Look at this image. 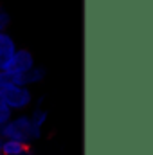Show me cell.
Masks as SVG:
<instances>
[{
    "mask_svg": "<svg viewBox=\"0 0 153 155\" xmlns=\"http://www.w3.org/2000/svg\"><path fill=\"white\" fill-rule=\"evenodd\" d=\"M13 114H15V112H13V110H11V108L2 101V97H0V126H2V124H5V123L13 117Z\"/></svg>",
    "mask_w": 153,
    "mask_h": 155,
    "instance_id": "9c48e42d",
    "label": "cell"
},
{
    "mask_svg": "<svg viewBox=\"0 0 153 155\" xmlns=\"http://www.w3.org/2000/svg\"><path fill=\"white\" fill-rule=\"evenodd\" d=\"M0 97L13 112H24L33 105V92L27 85H13L4 88L0 90Z\"/></svg>",
    "mask_w": 153,
    "mask_h": 155,
    "instance_id": "7a4b0ae2",
    "label": "cell"
},
{
    "mask_svg": "<svg viewBox=\"0 0 153 155\" xmlns=\"http://www.w3.org/2000/svg\"><path fill=\"white\" fill-rule=\"evenodd\" d=\"M29 144L16 139H2V155H20Z\"/></svg>",
    "mask_w": 153,
    "mask_h": 155,
    "instance_id": "8992f818",
    "label": "cell"
},
{
    "mask_svg": "<svg viewBox=\"0 0 153 155\" xmlns=\"http://www.w3.org/2000/svg\"><path fill=\"white\" fill-rule=\"evenodd\" d=\"M43 99H45V97H43V96H40V97H38V101H36V107H41V103H43Z\"/></svg>",
    "mask_w": 153,
    "mask_h": 155,
    "instance_id": "7c38bea8",
    "label": "cell"
},
{
    "mask_svg": "<svg viewBox=\"0 0 153 155\" xmlns=\"http://www.w3.org/2000/svg\"><path fill=\"white\" fill-rule=\"evenodd\" d=\"M43 132L41 128L33 124L31 117L27 114H13V117L0 126V137L2 139H16V141H22L29 146H33L34 143H38L41 139Z\"/></svg>",
    "mask_w": 153,
    "mask_h": 155,
    "instance_id": "6da1fadb",
    "label": "cell"
},
{
    "mask_svg": "<svg viewBox=\"0 0 153 155\" xmlns=\"http://www.w3.org/2000/svg\"><path fill=\"white\" fill-rule=\"evenodd\" d=\"M45 69L41 67V65H34V67H31L27 72H24L22 74V81H24V85H27V87H31V85H38L41 83L43 79H45Z\"/></svg>",
    "mask_w": 153,
    "mask_h": 155,
    "instance_id": "5b68a950",
    "label": "cell"
},
{
    "mask_svg": "<svg viewBox=\"0 0 153 155\" xmlns=\"http://www.w3.org/2000/svg\"><path fill=\"white\" fill-rule=\"evenodd\" d=\"M0 9H2V2H0Z\"/></svg>",
    "mask_w": 153,
    "mask_h": 155,
    "instance_id": "5bb4252c",
    "label": "cell"
},
{
    "mask_svg": "<svg viewBox=\"0 0 153 155\" xmlns=\"http://www.w3.org/2000/svg\"><path fill=\"white\" fill-rule=\"evenodd\" d=\"M15 51H16V41H15V38L7 31L5 33H0V71H4V69L9 67Z\"/></svg>",
    "mask_w": 153,
    "mask_h": 155,
    "instance_id": "277c9868",
    "label": "cell"
},
{
    "mask_svg": "<svg viewBox=\"0 0 153 155\" xmlns=\"http://www.w3.org/2000/svg\"><path fill=\"white\" fill-rule=\"evenodd\" d=\"M31 117V121H33V124H36L40 128H43V124L47 123V119H49V112L43 108V107H36V108H33V112L29 114Z\"/></svg>",
    "mask_w": 153,
    "mask_h": 155,
    "instance_id": "ba28073f",
    "label": "cell"
},
{
    "mask_svg": "<svg viewBox=\"0 0 153 155\" xmlns=\"http://www.w3.org/2000/svg\"><path fill=\"white\" fill-rule=\"evenodd\" d=\"M20 155H34V153H33V148H31V146H27V148H25Z\"/></svg>",
    "mask_w": 153,
    "mask_h": 155,
    "instance_id": "8fae6325",
    "label": "cell"
},
{
    "mask_svg": "<svg viewBox=\"0 0 153 155\" xmlns=\"http://www.w3.org/2000/svg\"><path fill=\"white\" fill-rule=\"evenodd\" d=\"M13 85H24L22 74H15V72H11V71H7V69L0 71V90L9 88V87H13Z\"/></svg>",
    "mask_w": 153,
    "mask_h": 155,
    "instance_id": "52a82bcc",
    "label": "cell"
},
{
    "mask_svg": "<svg viewBox=\"0 0 153 155\" xmlns=\"http://www.w3.org/2000/svg\"><path fill=\"white\" fill-rule=\"evenodd\" d=\"M0 155H2V137H0Z\"/></svg>",
    "mask_w": 153,
    "mask_h": 155,
    "instance_id": "4fadbf2b",
    "label": "cell"
},
{
    "mask_svg": "<svg viewBox=\"0 0 153 155\" xmlns=\"http://www.w3.org/2000/svg\"><path fill=\"white\" fill-rule=\"evenodd\" d=\"M34 65H36V61H34L33 52L29 49H18L16 47V51H15V54L11 58V63L7 67V71H11L15 74H24V72H27Z\"/></svg>",
    "mask_w": 153,
    "mask_h": 155,
    "instance_id": "3957f363",
    "label": "cell"
},
{
    "mask_svg": "<svg viewBox=\"0 0 153 155\" xmlns=\"http://www.w3.org/2000/svg\"><path fill=\"white\" fill-rule=\"evenodd\" d=\"M11 25V16L4 9H0V33H5Z\"/></svg>",
    "mask_w": 153,
    "mask_h": 155,
    "instance_id": "30bf717a",
    "label": "cell"
}]
</instances>
